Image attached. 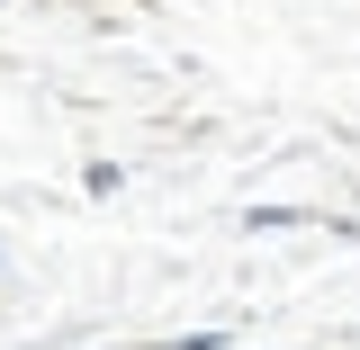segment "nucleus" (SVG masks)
I'll return each mask as SVG.
<instances>
[{"label":"nucleus","instance_id":"nucleus-1","mask_svg":"<svg viewBox=\"0 0 360 350\" xmlns=\"http://www.w3.org/2000/svg\"><path fill=\"white\" fill-rule=\"evenodd\" d=\"M243 224H252V234H288V224H315V216H307V207H252Z\"/></svg>","mask_w":360,"mask_h":350}]
</instances>
